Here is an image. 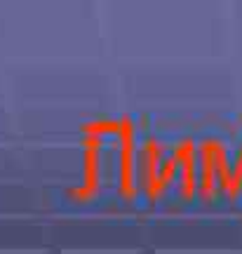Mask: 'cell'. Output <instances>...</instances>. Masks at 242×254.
<instances>
[]
</instances>
